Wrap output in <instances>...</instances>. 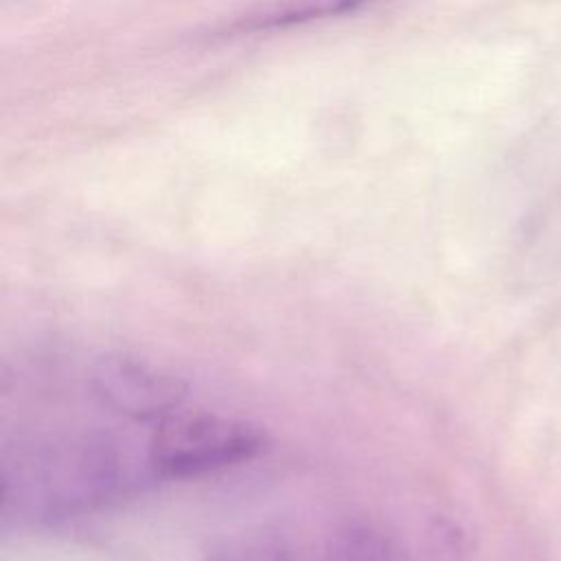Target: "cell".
<instances>
[{"label": "cell", "mask_w": 561, "mask_h": 561, "mask_svg": "<svg viewBox=\"0 0 561 561\" xmlns=\"http://www.w3.org/2000/svg\"><path fill=\"white\" fill-rule=\"evenodd\" d=\"M375 0H274L265 9L252 13L243 26L248 28H276L311 20L333 18L355 11Z\"/></svg>", "instance_id": "4"}, {"label": "cell", "mask_w": 561, "mask_h": 561, "mask_svg": "<svg viewBox=\"0 0 561 561\" xmlns=\"http://www.w3.org/2000/svg\"><path fill=\"white\" fill-rule=\"evenodd\" d=\"M204 561H289V557L274 543L245 539L219 546L217 550L208 552Z\"/></svg>", "instance_id": "6"}, {"label": "cell", "mask_w": 561, "mask_h": 561, "mask_svg": "<svg viewBox=\"0 0 561 561\" xmlns=\"http://www.w3.org/2000/svg\"><path fill=\"white\" fill-rule=\"evenodd\" d=\"M331 561H405L390 537L368 524L344 526L331 543Z\"/></svg>", "instance_id": "5"}, {"label": "cell", "mask_w": 561, "mask_h": 561, "mask_svg": "<svg viewBox=\"0 0 561 561\" xmlns=\"http://www.w3.org/2000/svg\"><path fill=\"white\" fill-rule=\"evenodd\" d=\"M4 504L39 517H66L131 489L136 462L118 438L81 434L37 440L4 456Z\"/></svg>", "instance_id": "1"}, {"label": "cell", "mask_w": 561, "mask_h": 561, "mask_svg": "<svg viewBox=\"0 0 561 561\" xmlns=\"http://www.w3.org/2000/svg\"><path fill=\"white\" fill-rule=\"evenodd\" d=\"M265 447L261 427L217 414L178 410L162 419L147 445V467L162 478H195L252 460Z\"/></svg>", "instance_id": "2"}, {"label": "cell", "mask_w": 561, "mask_h": 561, "mask_svg": "<svg viewBox=\"0 0 561 561\" xmlns=\"http://www.w3.org/2000/svg\"><path fill=\"white\" fill-rule=\"evenodd\" d=\"M90 388L107 410L134 421H162L186 399V383L178 375L127 353L99 357Z\"/></svg>", "instance_id": "3"}]
</instances>
